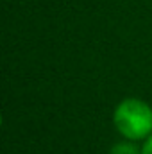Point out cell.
<instances>
[{"label": "cell", "mask_w": 152, "mask_h": 154, "mask_svg": "<svg viewBox=\"0 0 152 154\" xmlns=\"http://www.w3.org/2000/svg\"><path fill=\"white\" fill-rule=\"evenodd\" d=\"M116 129L129 140H143L152 133V109L138 99H125L114 111Z\"/></svg>", "instance_id": "1"}, {"label": "cell", "mask_w": 152, "mask_h": 154, "mask_svg": "<svg viewBox=\"0 0 152 154\" xmlns=\"http://www.w3.org/2000/svg\"><path fill=\"white\" fill-rule=\"evenodd\" d=\"M141 154H152V136L147 140V143L143 145V151H141Z\"/></svg>", "instance_id": "2"}]
</instances>
